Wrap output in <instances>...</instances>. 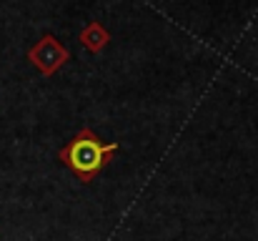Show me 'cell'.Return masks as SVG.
<instances>
[{"mask_svg":"<svg viewBox=\"0 0 258 241\" xmlns=\"http://www.w3.org/2000/svg\"><path fill=\"white\" fill-rule=\"evenodd\" d=\"M108 151H115V146H100L95 136H81L66 151V161L73 171H78L83 178H88L103 166Z\"/></svg>","mask_w":258,"mask_h":241,"instance_id":"1","label":"cell"},{"mask_svg":"<svg viewBox=\"0 0 258 241\" xmlns=\"http://www.w3.org/2000/svg\"><path fill=\"white\" fill-rule=\"evenodd\" d=\"M66 58H68V53H66V48H63L55 38H43V40L30 51V61H33L43 73L58 71Z\"/></svg>","mask_w":258,"mask_h":241,"instance_id":"2","label":"cell"},{"mask_svg":"<svg viewBox=\"0 0 258 241\" xmlns=\"http://www.w3.org/2000/svg\"><path fill=\"white\" fill-rule=\"evenodd\" d=\"M81 40H83V45H86L88 51H100V48L105 45L108 35H105V30H103L98 23H93V25H88L86 30H83Z\"/></svg>","mask_w":258,"mask_h":241,"instance_id":"3","label":"cell"}]
</instances>
